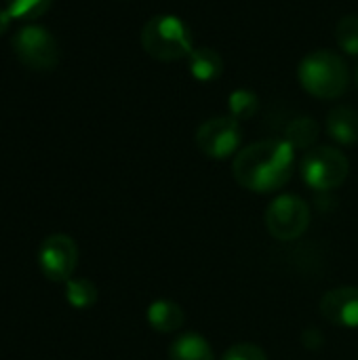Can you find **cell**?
<instances>
[{"mask_svg": "<svg viewBox=\"0 0 358 360\" xmlns=\"http://www.w3.org/2000/svg\"><path fill=\"white\" fill-rule=\"evenodd\" d=\"M295 169V150L287 139H262L232 160V175L249 192L270 194L285 188Z\"/></svg>", "mask_w": 358, "mask_h": 360, "instance_id": "6da1fadb", "label": "cell"}, {"mask_svg": "<svg viewBox=\"0 0 358 360\" xmlns=\"http://www.w3.org/2000/svg\"><path fill=\"white\" fill-rule=\"evenodd\" d=\"M298 78L302 89L312 97L335 99L344 95L350 84V68L338 53L319 49L300 61Z\"/></svg>", "mask_w": 358, "mask_h": 360, "instance_id": "7a4b0ae2", "label": "cell"}, {"mask_svg": "<svg viewBox=\"0 0 358 360\" xmlns=\"http://www.w3.org/2000/svg\"><path fill=\"white\" fill-rule=\"evenodd\" d=\"M143 51L158 61H177L194 51L190 27L177 15H154L141 27Z\"/></svg>", "mask_w": 358, "mask_h": 360, "instance_id": "3957f363", "label": "cell"}, {"mask_svg": "<svg viewBox=\"0 0 358 360\" xmlns=\"http://www.w3.org/2000/svg\"><path fill=\"white\" fill-rule=\"evenodd\" d=\"M300 173L306 186L314 192H331L346 181L350 173V162L340 148L314 146L304 154L300 162Z\"/></svg>", "mask_w": 358, "mask_h": 360, "instance_id": "277c9868", "label": "cell"}, {"mask_svg": "<svg viewBox=\"0 0 358 360\" xmlns=\"http://www.w3.org/2000/svg\"><path fill=\"white\" fill-rule=\"evenodd\" d=\"M266 230L281 243L298 240L310 226V207L298 194H281L266 209Z\"/></svg>", "mask_w": 358, "mask_h": 360, "instance_id": "5b68a950", "label": "cell"}, {"mask_svg": "<svg viewBox=\"0 0 358 360\" xmlns=\"http://www.w3.org/2000/svg\"><path fill=\"white\" fill-rule=\"evenodd\" d=\"M13 51L17 59L36 72L55 70L59 63V46L53 34L40 25H25L13 36Z\"/></svg>", "mask_w": 358, "mask_h": 360, "instance_id": "8992f818", "label": "cell"}, {"mask_svg": "<svg viewBox=\"0 0 358 360\" xmlns=\"http://www.w3.org/2000/svg\"><path fill=\"white\" fill-rule=\"evenodd\" d=\"M241 139H243L241 124L232 116L209 118L196 131L198 150L213 160H224V158L236 156Z\"/></svg>", "mask_w": 358, "mask_h": 360, "instance_id": "52a82bcc", "label": "cell"}, {"mask_svg": "<svg viewBox=\"0 0 358 360\" xmlns=\"http://www.w3.org/2000/svg\"><path fill=\"white\" fill-rule=\"evenodd\" d=\"M38 266L46 281L68 283L78 266V247L68 234H51L40 243Z\"/></svg>", "mask_w": 358, "mask_h": 360, "instance_id": "ba28073f", "label": "cell"}, {"mask_svg": "<svg viewBox=\"0 0 358 360\" xmlns=\"http://www.w3.org/2000/svg\"><path fill=\"white\" fill-rule=\"evenodd\" d=\"M321 314L335 327L358 329V287H338L323 295Z\"/></svg>", "mask_w": 358, "mask_h": 360, "instance_id": "9c48e42d", "label": "cell"}, {"mask_svg": "<svg viewBox=\"0 0 358 360\" xmlns=\"http://www.w3.org/2000/svg\"><path fill=\"white\" fill-rule=\"evenodd\" d=\"M148 325L158 333H175L186 323V312L177 302L171 300H156L148 306L146 312Z\"/></svg>", "mask_w": 358, "mask_h": 360, "instance_id": "30bf717a", "label": "cell"}, {"mask_svg": "<svg viewBox=\"0 0 358 360\" xmlns=\"http://www.w3.org/2000/svg\"><path fill=\"white\" fill-rule=\"evenodd\" d=\"M327 133L340 146H354L358 141V112L348 105L333 108L327 114Z\"/></svg>", "mask_w": 358, "mask_h": 360, "instance_id": "8fae6325", "label": "cell"}, {"mask_svg": "<svg viewBox=\"0 0 358 360\" xmlns=\"http://www.w3.org/2000/svg\"><path fill=\"white\" fill-rule=\"evenodd\" d=\"M188 70L198 82H213L224 74V59L211 46L194 49L188 57Z\"/></svg>", "mask_w": 358, "mask_h": 360, "instance_id": "7c38bea8", "label": "cell"}, {"mask_svg": "<svg viewBox=\"0 0 358 360\" xmlns=\"http://www.w3.org/2000/svg\"><path fill=\"white\" fill-rule=\"evenodd\" d=\"M169 360H215L211 344L200 333H184L179 335L171 348Z\"/></svg>", "mask_w": 358, "mask_h": 360, "instance_id": "4fadbf2b", "label": "cell"}, {"mask_svg": "<svg viewBox=\"0 0 358 360\" xmlns=\"http://www.w3.org/2000/svg\"><path fill=\"white\" fill-rule=\"evenodd\" d=\"M321 135V127L310 116H298L287 124L285 139L293 146V150H312Z\"/></svg>", "mask_w": 358, "mask_h": 360, "instance_id": "5bb4252c", "label": "cell"}, {"mask_svg": "<svg viewBox=\"0 0 358 360\" xmlns=\"http://www.w3.org/2000/svg\"><path fill=\"white\" fill-rule=\"evenodd\" d=\"M65 300L76 310H87L97 302V287L89 278H70L65 283Z\"/></svg>", "mask_w": 358, "mask_h": 360, "instance_id": "9a60e30c", "label": "cell"}, {"mask_svg": "<svg viewBox=\"0 0 358 360\" xmlns=\"http://www.w3.org/2000/svg\"><path fill=\"white\" fill-rule=\"evenodd\" d=\"M228 110H230V116L232 118H236V120H249L260 110V97L253 91H249V89L232 91L230 97H228Z\"/></svg>", "mask_w": 358, "mask_h": 360, "instance_id": "2e32d148", "label": "cell"}, {"mask_svg": "<svg viewBox=\"0 0 358 360\" xmlns=\"http://www.w3.org/2000/svg\"><path fill=\"white\" fill-rule=\"evenodd\" d=\"M53 0H6V11L15 19H38L51 8Z\"/></svg>", "mask_w": 358, "mask_h": 360, "instance_id": "e0dca14e", "label": "cell"}, {"mask_svg": "<svg viewBox=\"0 0 358 360\" xmlns=\"http://www.w3.org/2000/svg\"><path fill=\"white\" fill-rule=\"evenodd\" d=\"M335 38L342 51L348 55H358V15H346L340 19Z\"/></svg>", "mask_w": 358, "mask_h": 360, "instance_id": "ac0fdd59", "label": "cell"}, {"mask_svg": "<svg viewBox=\"0 0 358 360\" xmlns=\"http://www.w3.org/2000/svg\"><path fill=\"white\" fill-rule=\"evenodd\" d=\"M222 360H268V356L260 346L249 344V342H241V344L230 346L224 352Z\"/></svg>", "mask_w": 358, "mask_h": 360, "instance_id": "d6986e66", "label": "cell"}, {"mask_svg": "<svg viewBox=\"0 0 358 360\" xmlns=\"http://www.w3.org/2000/svg\"><path fill=\"white\" fill-rule=\"evenodd\" d=\"M11 13L6 8H0V36L8 30V23H11Z\"/></svg>", "mask_w": 358, "mask_h": 360, "instance_id": "ffe728a7", "label": "cell"}, {"mask_svg": "<svg viewBox=\"0 0 358 360\" xmlns=\"http://www.w3.org/2000/svg\"><path fill=\"white\" fill-rule=\"evenodd\" d=\"M357 86H358V68H357Z\"/></svg>", "mask_w": 358, "mask_h": 360, "instance_id": "44dd1931", "label": "cell"}]
</instances>
